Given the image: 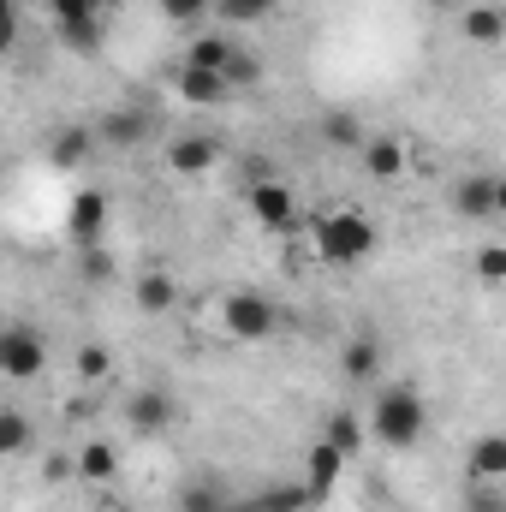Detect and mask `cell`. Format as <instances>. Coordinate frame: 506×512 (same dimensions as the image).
<instances>
[{
    "mask_svg": "<svg viewBox=\"0 0 506 512\" xmlns=\"http://www.w3.org/2000/svg\"><path fill=\"white\" fill-rule=\"evenodd\" d=\"M423 429H429V405H423V393L405 387V382L381 387L376 405H370V435H376L381 447H417Z\"/></svg>",
    "mask_w": 506,
    "mask_h": 512,
    "instance_id": "obj_1",
    "label": "cell"
},
{
    "mask_svg": "<svg viewBox=\"0 0 506 512\" xmlns=\"http://www.w3.org/2000/svg\"><path fill=\"white\" fill-rule=\"evenodd\" d=\"M376 251V227L358 215V209H334L316 221V256L334 262V268H358L364 256Z\"/></svg>",
    "mask_w": 506,
    "mask_h": 512,
    "instance_id": "obj_2",
    "label": "cell"
},
{
    "mask_svg": "<svg viewBox=\"0 0 506 512\" xmlns=\"http://www.w3.org/2000/svg\"><path fill=\"white\" fill-rule=\"evenodd\" d=\"M42 370H48V340H42L30 322L0 328V376H6V382H36Z\"/></svg>",
    "mask_w": 506,
    "mask_h": 512,
    "instance_id": "obj_3",
    "label": "cell"
},
{
    "mask_svg": "<svg viewBox=\"0 0 506 512\" xmlns=\"http://www.w3.org/2000/svg\"><path fill=\"white\" fill-rule=\"evenodd\" d=\"M221 322H227L233 340H268V334L280 328V316H274V304H268L262 292H233V298L221 304Z\"/></svg>",
    "mask_w": 506,
    "mask_h": 512,
    "instance_id": "obj_4",
    "label": "cell"
},
{
    "mask_svg": "<svg viewBox=\"0 0 506 512\" xmlns=\"http://www.w3.org/2000/svg\"><path fill=\"white\" fill-rule=\"evenodd\" d=\"M245 203H251V215L268 227V233H286V227L298 221V197H292V185H286V179H256Z\"/></svg>",
    "mask_w": 506,
    "mask_h": 512,
    "instance_id": "obj_5",
    "label": "cell"
},
{
    "mask_svg": "<svg viewBox=\"0 0 506 512\" xmlns=\"http://www.w3.org/2000/svg\"><path fill=\"white\" fill-rule=\"evenodd\" d=\"M453 215L459 221H489V215H501V197H495V173H465L459 185H453Z\"/></svg>",
    "mask_w": 506,
    "mask_h": 512,
    "instance_id": "obj_6",
    "label": "cell"
},
{
    "mask_svg": "<svg viewBox=\"0 0 506 512\" xmlns=\"http://www.w3.org/2000/svg\"><path fill=\"white\" fill-rule=\"evenodd\" d=\"M459 36H465V42H477V48L506 42V6H501V0H471V6L459 12Z\"/></svg>",
    "mask_w": 506,
    "mask_h": 512,
    "instance_id": "obj_7",
    "label": "cell"
},
{
    "mask_svg": "<svg viewBox=\"0 0 506 512\" xmlns=\"http://www.w3.org/2000/svg\"><path fill=\"white\" fill-rule=\"evenodd\" d=\"M340 471H346V453H340L334 441H316V447H310V465H304V489H310V501H316V507L334 495Z\"/></svg>",
    "mask_w": 506,
    "mask_h": 512,
    "instance_id": "obj_8",
    "label": "cell"
},
{
    "mask_svg": "<svg viewBox=\"0 0 506 512\" xmlns=\"http://www.w3.org/2000/svg\"><path fill=\"white\" fill-rule=\"evenodd\" d=\"M126 423L137 435H161V429L173 423V399H167L161 387H137L126 399Z\"/></svg>",
    "mask_w": 506,
    "mask_h": 512,
    "instance_id": "obj_9",
    "label": "cell"
},
{
    "mask_svg": "<svg viewBox=\"0 0 506 512\" xmlns=\"http://www.w3.org/2000/svg\"><path fill=\"white\" fill-rule=\"evenodd\" d=\"M173 90H179V96H185L191 108H215V102H227V96H233L227 72H203V66H179Z\"/></svg>",
    "mask_w": 506,
    "mask_h": 512,
    "instance_id": "obj_10",
    "label": "cell"
},
{
    "mask_svg": "<svg viewBox=\"0 0 506 512\" xmlns=\"http://www.w3.org/2000/svg\"><path fill=\"white\" fill-rule=\"evenodd\" d=\"M96 137L114 143V149H137V143L149 137V114H143V108H108V114L96 120Z\"/></svg>",
    "mask_w": 506,
    "mask_h": 512,
    "instance_id": "obj_11",
    "label": "cell"
},
{
    "mask_svg": "<svg viewBox=\"0 0 506 512\" xmlns=\"http://www.w3.org/2000/svg\"><path fill=\"white\" fill-rule=\"evenodd\" d=\"M215 161H221V143H215V137H173V143H167V167L185 173V179H191V173H209Z\"/></svg>",
    "mask_w": 506,
    "mask_h": 512,
    "instance_id": "obj_12",
    "label": "cell"
},
{
    "mask_svg": "<svg viewBox=\"0 0 506 512\" xmlns=\"http://www.w3.org/2000/svg\"><path fill=\"white\" fill-rule=\"evenodd\" d=\"M471 483H506V435H477L465 453Z\"/></svg>",
    "mask_w": 506,
    "mask_h": 512,
    "instance_id": "obj_13",
    "label": "cell"
},
{
    "mask_svg": "<svg viewBox=\"0 0 506 512\" xmlns=\"http://www.w3.org/2000/svg\"><path fill=\"white\" fill-rule=\"evenodd\" d=\"M66 227H72V239H78V245H96V239H102V227H108V197H102V191H78V197H72V221H66Z\"/></svg>",
    "mask_w": 506,
    "mask_h": 512,
    "instance_id": "obj_14",
    "label": "cell"
},
{
    "mask_svg": "<svg viewBox=\"0 0 506 512\" xmlns=\"http://www.w3.org/2000/svg\"><path fill=\"white\" fill-rule=\"evenodd\" d=\"M96 143H102V137H96L90 126H66V131H54V137H48V167H84Z\"/></svg>",
    "mask_w": 506,
    "mask_h": 512,
    "instance_id": "obj_15",
    "label": "cell"
},
{
    "mask_svg": "<svg viewBox=\"0 0 506 512\" xmlns=\"http://www.w3.org/2000/svg\"><path fill=\"white\" fill-rule=\"evenodd\" d=\"M405 167H411V149H405L399 137H370V143H364V173H370V179H399Z\"/></svg>",
    "mask_w": 506,
    "mask_h": 512,
    "instance_id": "obj_16",
    "label": "cell"
},
{
    "mask_svg": "<svg viewBox=\"0 0 506 512\" xmlns=\"http://www.w3.org/2000/svg\"><path fill=\"white\" fill-rule=\"evenodd\" d=\"M227 60H233V36H221V30L191 36V48H185V66H203V72H227Z\"/></svg>",
    "mask_w": 506,
    "mask_h": 512,
    "instance_id": "obj_17",
    "label": "cell"
},
{
    "mask_svg": "<svg viewBox=\"0 0 506 512\" xmlns=\"http://www.w3.org/2000/svg\"><path fill=\"white\" fill-rule=\"evenodd\" d=\"M137 304H143V316H167V310L179 304V286H173V274L149 268V274L137 280Z\"/></svg>",
    "mask_w": 506,
    "mask_h": 512,
    "instance_id": "obj_18",
    "label": "cell"
},
{
    "mask_svg": "<svg viewBox=\"0 0 506 512\" xmlns=\"http://www.w3.org/2000/svg\"><path fill=\"white\" fill-rule=\"evenodd\" d=\"M78 477H84V483H114V477H120V453H114L108 441H84V447H78Z\"/></svg>",
    "mask_w": 506,
    "mask_h": 512,
    "instance_id": "obj_19",
    "label": "cell"
},
{
    "mask_svg": "<svg viewBox=\"0 0 506 512\" xmlns=\"http://www.w3.org/2000/svg\"><path fill=\"white\" fill-rule=\"evenodd\" d=\"M340 364H346V376H352V382H376V376H381V340H376V334L346 340V358H340Z\"/></svg>",
    "mask_w": 506,
    "mask_h": 512,
    "instance_id": "obj_20",
    "label": "cell"
},
{
    "mask_svg": "<svg viewBox=\"0 0 506 512\" xmlns=\"http://www.w3.org/2000/svg\"><path fill=\"white\" fill-rule=\"evenodd\" d=\"M0 453H6V459L30 453V417H24L18 405H6V411H0Z\"/></svg>",
    "mask_w": 506,
    "mask_h": 512,
    "instance_id": "obj_21",
    "label": "cell"
},
{
    "mask_svg": "<svg viewBox=\"0 0 506 512\" xmlns=\"http://www.w3.org/2000/svg\"><path fill=\"white\" fill-rule=\"evenodd\" d=\"M256 501H262V512H304V507H316L304 483H268Z\"/></svg>",
    "mask_w": 506,
    "mask_h": 512,
    "instance_id": "obj_22",
    "label": "cell"
},
{
    "mask_svg": "<svg viewBox=\"0 0 506 512\" xmlns=\"http://www.w3.org/2000/svg\"><path fill=\"white\" fill-rule=\"evenodd\" d=\"M322 441H334V447L352 459V453L364 447V423H358L352 411H334V417H328V429H322Z\"/></svg>",
    "mask_w": 506,
    "mask_h": 512,
    "instance_id": "obj_23",
    "label": "cell"
},
{
    "mask_svg": "<svg viewBox=\"0 0 506 512\" xmlns=\"http://www.w3.org/2000/svg\"><path fill=\"white\" fill-rule=\"evenodd\" d=\"M322 137H328L334 149H358V155H364V143H370L364 126H358V114H328V120H322Z\"/></svg>",
    "mask_w": 506,
    "mask_h": 512,
    "instance_id": "obj_24",
    "label": "cell"
},
{
    "mask_svg": "<svg viewBox=\"0 0 506 512\" xmlns=\"http://www.w3.org/2000/svg\"><path fill=\"white\" fill-rule=\"evenodd\" d=\"M60 30V42L72 48V54H96L102 48V18H78V24H54Z\"/></svg>",
    "mask_w": 506,
    "mask_h": 512,
    "instance_id": "obj_25",
    "label": "cell"
},
{
    "mask_svg": "<svg viewBox=\"0 0 506 512\" xmlns=\"http://www.w3.org/2000/svg\"><path fill=\"white\" fill-rule=\"evenodd\" d=\"M274 12V0H215V18H227V24H262Z\"/></svg>",
    "mask_w": 506,
    "mask_h": 512,
    "instance_id": "obj_26",
    "label": "cell"
},
{
    "mask_svg": "<svg viewBox=\"0 0 506 512\" xmlns=\"http://www.w3.org/2000/svg\"><path fill=\"white\" fill-rule=\"evenodd\" d=\"M108 370H114V352H108L102 340H90V346H78V376H84V382H102Z\"/></svg>",
    "mask_w": 506,
    "mask_h": 512,
    "instance_id": "obj_27",
    "label": "cell"
},
{
    "mask_svg": "<svg viewBox=\"0 0 506 512\" xmlns=\"http://www.w3.org/2000/svg\"><path fill=\"white\" fill-rule=\"evenodd\" d=\"M227 84H233V90H251V84H262V60H256V54H245V48H233V60H227Z\"/></svg>",
    "mask_w": 506,
    "mask_h": 512,
    "instance_id": "obj_28",
    "label": "cell"
},
{
    "mask_svg": "<svg viewBox=\"0 0 506 512\" xmlns=\"http://www.w3.org/2000/svg\"><path fill=\"white\" fill-rule=\"evenodd\" d=\"M215 12V0H161V18L167 24H203Z\"/></svg>",
    "mask_w": 506,
    "mask_h": 512,
    "instance_id": "obj_29",
    "label": "cell"
},
{
    "mask_svg": "<svg viewBox=\"0 0 506 512\" xmlns=\"http://www.w3.org/2000/svg\"><path fill=\"white\" fill-rule=\"evenodd\" d=\"M54 24H78V18H102V0H48Z\"/></svg>",
    "mask_w": 506,
    "mask_h": 512,
    "instance_id": "obj_30",
    "label": "cell"
},
{
    "mask_svg": "<svg viewBox=\"0 0 506 512\" xmlns=\"http://www.w3.org/2000/svg\"><path fill=\"white\" fill-rule=\"evenodd\" d=\"M179 512H227V501L215 495V483H191V489L179 495Z\"/></svg>",
    "mask_w": 506,
    "mask_h": 512,
    "instance_id": "obj_31",
    "label": "cell"
},
{
    "mask_svg": "<svg viewBox=\"0 0 506 512\" xmlns=\"http://www.w3.org/2000/svg\"><path fill=\"white\" fill-rule=\"evenodd\" d=\"M78 274L102 286V280H114V256L102 251V245H84V256H78Z\"/></svg>",
    "mask_w": 506,
    "mask_h": 512,
    "instance_id": "obj_32",
    "label": "cell"
},
{
    "mask_svg": "<svg viewBox=\"0 0 506 512\" xmlns=\"http://www.w3.org/2000/svg\"><path fill=\"white\" fill-rule=\"evenodd\" d=\"M477 280L483 286H501L506 280V245H483L477 251Z\"/></svg>",
    "mask_w": 506,
    "mask_h": 512,
    "instance_id": "obj_33",
    "label": "cell"
},
{
    "mask_svg": "<svg viewBox=\"0 0 506 512\" xmlns=\"http://www.w3.org/2000/svg\"><path fill=\"white\" fill-rule=\"evenodd\" d=\"M465 512H506L501 483H471V495H465Z\"/></svg>",
    "mask_w": 506,
    "mask_h": 512,
    "instance_id": "obj_34",
    "label": "cell"
},
{
    "mask_svg": "<svg viewBox=\"0 0 506 512\" xmlns=\"http://www.w3.org/2000/svg\"><path fill=\"white\" fill-rule=\"evenodd\" d=\"M72 471H78V459H48V465H42V477H48V483H60V477H72Z\"/></svg>",
    "mask_w": 506,
    "mask_h": 512,
    "instance_id": "obj_35",
    "label": "cell"
},
{
    "mask_svg": "<svg viewBox=\"0 0 506 512\" xmlns=\"http://www.w3.org/2000/svg\"><path fill=\"white\" fill-rule=\"evenodd\" d=\"M495 197H501V215H506V173H495Z\"/></svg>",
    "mask_w": 506,
    "mask_h": 512,
    "instance_id": "obj_36",
    "label": "cell"
},
{
    "mask_svg": "<svg viewBox=\"0 0 506 512\" xmlns=\"http://www.w3.org/2000/svg\"><path fill=\"white\" fill-rule=\"evenodd\" d=\"M429 6H459V12H465V6H471V0H429Z\"/></svg>",
    "mask_w": 506,
    "mask_h": 512,
    "instance_id": "obj_37",
    "label": "cell"
}]
</instances>
